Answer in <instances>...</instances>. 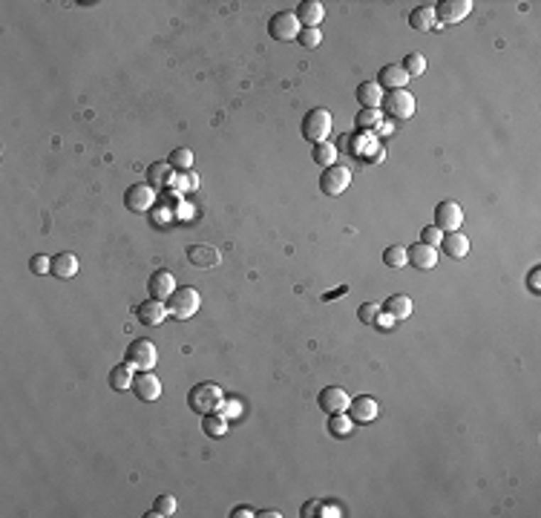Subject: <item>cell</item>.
Here are the masks:
<instances>
[{"label": "cell", "instance_id": "6da1fadb", "mask_svg": "<svg viewBox=\"0 0 541 518\" xmlns=\"http://www.w3.org/2000/svg\"><path fill=\"white\" fill-rule=\"evenodd\" d=\"M187 403H190V409L196 412V414H213L216 409H222V403H225V395H222V389L216 386V383H196L193 389H190V395H187Z\"/></svg>", "mask_w": 541, "mask_h": 518}, {"label": "cell", "instance_id": "7a4b0ae2", "mask_svg": "<svg viewBox=\"0 0 541 518\" xmlns=\"http://www.w3.org/2000/svg\"><path fill=\"white\" fill-rule=\"evenodd\" d=\"M332 113L322 110V107H314L305 113L302 119V138L311 141V144H319V141H329V133H332Z\"/></svg>", "mask_w": 541, "mask_h": 518}, {"label": "cell", "instance_id": "3957f363", "mask_svg": "<svg viewBox=\"0 0 541 518\" xmlns=\"http://www.w3.org/2000/svg\"><path fill=\"white\" fill-rule=\"evenodd\" d=\"M199 305H202V297H199V291L190 288V285L176 288L173 297L168 299V311H170V317H176V320H190L196 311H199Z\"/></svg>", "mask_w": 541, "mask_h": 518}, {"label": "cell", "instance_id": "277c9868", "mask_svg": "<svg viewBox=\"0 0 541 518\" xmlns=\"http://www.w3.org/2000/svg\"><path fill=\"white\" fill-rule=\"evenodd\" d=\"M381 107L386 110L389 119H395V121H409V119L415 116V95H412L409 89H389V92L383 95Z\"/></svg>", "mask_w": 541, "mask_h": 518}, {"label": "cell", "instance_id": "5b68a950", "mask_svg": "<svg viewBox=\"0 0 541 518\" xmlns=\"http://www.w3.org/2000/svg\"><path fill=\"white\" fill-rule=\"evenodd\" d=\"M124 360L130 363L136 372H153V369H155V360H158V348H155L153 340H144V337H141V340H133V343H130Z\"/></svg>", "mask_w": 541, "mask_h": 518}, {"label": "cell", "instance_id": "8992f818", "mask_svg": "<svg viewBox=\"0 0 541 518\" xmlns=\"http://www.w3.org/2000/svg\"><path fill=\"white\" fill-rule=\"evenodd\" d=\"M349 184H351V170L346 165H332L319 176V190L326 196H340L349 190Z\"/></svg>", "mask_w": 541, "mask_h": 518}, {"label": "cell", "instance_id": "52a82bcc", "mask_svg": "<svg viewBox=\"0 0 541 518\" xmlns=\"http://www.w3.org/2000/svg\"><path fill=\"white\" fill-rule=\"evenodd\" d=\"M302 23L297 21L294 12H277V15H270L268 21V32L270 38H277V40H297Z\"/></svg>", "mask_w": 541, "mask_h": 518}, {"label": "cell", "instance_id": "ba28073f", "mask_svg": "<svg viewBox=\"0 0 541 518\" xmlns=\"http://www.w3.org/2000/svg\"><path fill=\"white\" fill-rule=\"evenodd\" d=\"M155 193L158 190L153 184H133L124 193V207H127V211H133V214H147L150 207L155 204Z\"/></svg>", "mask_w": 541, "mask_h": 518}, {"label": "cell", "instance_id": "9c48e42d", "mask_svg": "<svg viewBox=\"0 0 541 518\" xmlns=\"http://www.w3.org/2000/svg\"><path fill=\"white\" fill-rule=\"evenodd\" d=\"M317 403H319V409L326 412V414H340V412L349 409L351 397H349V392L343 386H326L317 395Z\"/></svg>", "mask_w": 541, "mask_h": 518}, {"label": "cell", "instance_id": "30bf717a", "mask_svg": "<svg viewBox=\"0 0 541 518\" xmlns=\"http://www.w3.org/2000/svg\"><path fill=\"white\" fill-rule=\"evenodd\" d=\"M472 12V0H441L435 4L438 23H461Z\"/></svg>", "mask_w": 541, "mask_h": 518}, {"label": "cell", "instance_id": "8fae6325", "mask_svg": "<svg viewBox=\"0 0 541 518\" xmlns=\"http://www.w3.org/2000/svg\"><path fill=\"white\" fill-rule=\"evenodd\" d=\"M461 222H464V211H461L458 202H441V204L435 207V228H441L444 233L458 231Z\"/></svg>", "mask_w": 541, "mask_h": 518}, {"label": "cell", "instance_id": "7c38bea8", "mask_svg": "<svg viewBox=\"0 0 541 518\" xmlns=\"http://www.w3.org/2000/svg\"><path fill=\"white\" fill-rule=\"evenodd\" d=\"M406 256H409V265L417 268V271H432V268L438 265V250H435V245H426V242L409 245Z\"/></svg>", "mask_w": 541, "mask_h": 518}, {"label": "cell", "instance_id": "4fadbf2b", "mask_svg": "<svg viewBox=\"0 0 541 518\" xmlns=\"http://www.w3.org/2000/svg\"><path fill=\"white\" fill-rule=\"evenodd\" d=\"M377 412H381V406H377V400L368 395L351 397V403H349V418L354 424H371L377 418Z\"/></svg>", "mask_w": 541, "mask_h": 518}, {"label": "cell", "instance_id": "5bb4252c", "mask_svg": "<svg viewBox=\"0 0 541 518\" xmlns=\"http://www.w3.org/2000/svg\"><path fill=\"white\" fill-rule=\"evenodd\" d=\"M136 317H138L141 326L153 329V326H158L165 317H170V311H168V302H158V299L150 297L147 302H141V305L136 308Z\"/></svg>", "mask_w": 541, "mask_h": 518}, {"label": "cell", "instance_id": "9a60e30c", "mask_svg": "<svg viewBox=\"0 0 541 518\" xmlns=\"http://www.w3.org/2000/svg\"><path fill=\"white\" fill-rule=\"evenodd\" d=\"M147 288H150V297H153V299L168 302V299L173 297V291H176V277H173L170 271L161 268V271H155V274L150 277Z\"/></svg>", "mask_w": 541, "mask_h": 518}, {"label": "cell", "instance_id": "2e32d148", "mask_svg": "<svg viewBox=\"0 0 541 518\" xmlns=\"http://www.w3.org/2000/svg\"><path fill=\"white\" fill-rule=\"evenodd\" d=\"M294 15L302 23V29H319L322 18H326V6H322L319 0H302Z\"/></svg>", "mask_w": 541, "mask_h": 518}, {"label": "cell", "instance_id": "e0dca14e", "mask_svg": "<svg viewBox=\"0 0 541 518\" xmlns=\"http://www.w3.org/2000/svg\"><path fill=\"white\" fill-rule=\"evenodd\" d=\"M133 389H136V397H141L144 403H153V400L161 397V380H158L153 372H141V375H136Z\"/></svg>", "mask_w": 541, "mask_h": 518}, {"label": "cell", "instance_id": "ac0fdd59", "mask_svg": "<svg viewBox=\"0 0 541 518\" xmlns=\"http://www.w3.org/2000/svg\"><path fill=\"white\" fill-rule=\"evenodd\" d=\"M219 250H216L213 245H190L187 248V263L193 268H213V265H219Z\"/></svg>", "mask_w": 541, "mask_h": 518}, {"label": "cell", "instance_id": "d6986e66", "mask_svg": "<svg viewBox=\"0 0 541 518\" xmlns=\"http://www.w3.org/2000/svg\"><path fill=\"white\" fill-rule=\"evenodd\" d=\"M357 101H360V107L366 110H381V104H383V87L377 84V81H363L357 87Z\"/></svg>", "mask_w": 541, "mask_h": 518}, {"label": "cell", "instance_id": "ffe728a7", "mask_svg": "<svg viewBox=\"0 0 541 518\" xmlns=\"http://www.w3.org/2000/svg\"><path fill=\"white\" fill-rule=\"evenodd\" d=\"M409 26L417 29V32H432L438 29V18H435V6H415L409 12Z\"/></svg>", "mask_w": 541, "mask_h": 518}, {"label": "cell", "instance_id": "44dd1931", "mask_svg": "<svg viewBox=\"0 0 541 518\" xmlns=\"http://www.w3.org/2000/svg\"><path fill=\"white\" fill-rule=\"evenodd\" d=\"M78 268H81L78 256L70 253V250H61L58 256H52V274H55L58 280H70V277H75Z\"/></svg>", "mask_w": 541, "mask_h": 518}, {"label": "cell", "instance_id": "7402d4cb", "mask_svg": "<svg viewBox=\"0 0 541 518\" xmlns=\"http://www.w3.org/2000/svg\"><path fill=\"white\" fill-rule=\"evenodd\" d=\"M377 84L386 87V89H406L409 72H406L400 64H386V67L381 70V81H377Z\"/></svg>", "mask_w": 541, "mask_h": 518}, {"label": "cell", "instance_id": "603a6c76", "mask_svg": "<svg viewBox=\"0 0 541 518\" xmlns=\"http://www.w3.org/2000/svg\"><path fill=\"white\" fill-rule=\"evenodd\" d=\"M441 245H444V253H447L449 259H464V256L469 253V236H464L461 231L444 233Z\"/></svg>", "mask_w": 541, "mask_h": 518}, {"label": "cell", "instance_id": "cb8c5ba5", "mask_svg": "<svg viewBox=\"0 0 541 518\" xmlns=\"http://www.w3.org/2000/svg\"><path fill=\"white\" fill-rule=\"evenodd\" d=\"M133 366H130V363L124 360V363H119V366H113L110 369V386L116 389V392H127V389H133Z\"/></svg>", "mask_w": 541, "mask_h": 518}, {"label": "cell", "instance_id": "d4e9b609", "mask_svg": "<svg viewBox=\"0 0 541 518\" xmlns=\"http://www.w3.org/2000/svg\"><path fill=\"white\" fill-rule=\"evenodd\" d=\"M173 167H170V162H155V165H150V170H147V184H153L155 190H161V187H168L170 184V179H173Z\"/></svg>", "mask_w": 541, "mask_h": 518}, {"label": "cell", "instance_id": "484cf974", "mask_svg": "<svg viewBox=\"0 0 541 518\" xmlns=\"http://www.w3.org/2000/svg\"><path fill=\"white\" fill-rule=\"evenodd\" d=\"M337 155H340V150H337V144H332V141L314 144V162H317V167H332V165H337Z\"/></svg>", "mask_w": 541, "mask_h": 518}, {"label": "cell", "instance_id": "4316f807", "mask_svg": "<svg viewBox=\"0 0 541 518\" xmlns=\"http://www.w3.org/2000/svg\"><path fill=\"white\" fill-rule=\"evenodd\" d=\"M383 305H386V314H392L395 320H406V317L412 314V299H409L406 294H395V297H389Z\"/></svg>", "mask_w": 541, "mask_h": 518}, {"label": "cell", "instance_id": "83f0119b", "mask_svg": "<svg viewBox=\"0 0 541 518\" xmlns=\"http://www.w3.org/2000/svg\"><path fill=\"white\" fill-rule=\"evenodd\" d=\"M170 167L176 170V173H187V170H193V150H187V147H176L173 153H170Z\"/></svg>", "mask_w": 541, "mask_h": 518}, {"label": "cell", "instance_id": "f1b7e54d", "mask_svg": "<svg viewBox=\"0 0 541 518\" xmlns=\"http://www.w3.org/2000/svg\"><path fill=\"white\" fill-rule=\"evenodd\" d=\"M179 509V501L173 498V495H158L155 498V504H153V509L147 512L150 518H168V515H173Z\"/></svg>", "mask_w": 541, "mask_h": 518}, {"label": "cell", "instance_id": "f546056e", "mask_svg": "<svg viewBox=\"0 0 541 518\" xmlns=\"http://www.w3.org/2000/svg\"><path fill=\"white\" fill-rule=\"evenodd\" d=\"M202 426H204V435H210V438H222V435L228 432V418H225V414H204Z\"/></svg>", "mask_w": 541, "mask_h": 518}, {"label": "cell", "instance_id": "4dcf8cb0", "mask_svg": "<svg viewBox=\"0 0 541 518\" xmlns=\"http://www.w3.org/2000/svg\"><path fill=\"white\" fill-rule=\"evenodd\" d=\"M381 121H383V113L381 110H366V107H360V113H357V119H354V124H357V130H377L381 127Z\"/></svg>", "mask_w": 541, "mask_h": 518}, {"label": "cell", "instance_id": "1f68e13d", "mask_svg": "<svg viewBox=\"0 0 541 518\" xmlns=\"http://www.w3.org/2000/svg\"><path fill=\"white\" fill-rule=\"evenodd\" d=\"M351 429H354V421H351V418H346L343 412H340V414H332V421H329V432H332L334 438H349V435H351Z\"/></svg>", "mask_w": 541, "mask_h": 518}, {"label": "cell", "instance_id": "d6a6232c", "mask_svg": "<svg viewBox=\"0 0 541 518\" xmlns=\"http://www.w3.org/2000/svg\"><path fill=\"white\" fill-rule=\"evenodd\" d=\"M383 259H386L389 268H403V265H409V256H406V248H403V245H389V248L383 250Z\"/></svg>", "mask_w": 541, "mask_h": 518}, {"label": "cell", "instance_id": "836d02e7", "mask_svg": "<svg viewBox=\"0 0 541 518\" xmlns=\"http://www.w3.org/2000/svg\"><path fill=\"white\" fill-rule=\"evenodd\" d=\"M406 72H409V78H420L423 72H426V58L420 55V52H409V55L403 58V64H400Z\"/></svg>", "mask_w": 541, "mask_h": 518}, {"label": "cell", "instance_id": "e575fe53", "mask_svg": "<svg viewBox=\"0 0 541 518\" xmlns=\"http://www.w3.org/2000/svg\"><path fill=\"white\" fill-rule=\"evenodd\" d=\"M381 311H383L381 302H363V305L357 308V317H360V323L374 326V320H377V314H381Z\"/></svg>", "mask_w": 541, "mask_h": 518}, {"label": "cell", "instance_id": "d590c367", "mask_svg": "<svg viewBox=\"0 0 541 518\" xmlns=\"http://www.w3.org/2000/svg\"><path fill=\"white\" fill-rule=\"evenodd\" d=\"M297 40H300V46H305V49H317L319 40H322V32H319V29H300Z\"/></svg>", "mask_w": 541, "mask_h": 518}, {"label": "cell", "instance_id": "8d00e7d4", "mask_svg": "<svg viewBox=\"0 0 541 518\" xmlns=\"http://www.w3.org/2000/svg\"><path fill=\"white\" fill-rule=\"evenodd\" d=\"M29 268H32V274H46V271H52V259L49 256H43V253H38V256H32L29 259Z\"/></svg>", "mask_w": 541, "mask_h": 518}, {"label": "cell", "instance_id": "74e56055", "mask_svg": "<svg viewBox=\"0 0 541 518\" xmlns=\"http://www.w3.org/2000/svg\"><path fill=\"white\" fill-rule=\"evenodd\" d=\"M441 239H444V231L435 228V225H426V228L420 231V242H426V245H438Z\"/></svg>", "mask_w": 541, "mask_h": 518}, {"label": "cell", "instance_id": "f35d334b", "mask_svg": "<svg viewBox=\"0 0 541 518\" xmlns=\"http://www.w3.org/2000/svg\"><path fill=\"white\" fill-rule=\"evenodd\" d=\"M374 326L381 329V331H389V329L395 326V317H392V314H386V311H381V314H377V320H374Z\"/></svg>", "mask_w": 541, "mask_h": 518}, {"label": "cell", "instance_id": "ab89813d", "mask_svg": "<svg viewBox=\"0 0 541 518\" xmlns=\"http://www.w3.org/2000/svg\"><path fill=\"white\" fill-rule=\"evenodd\" d=\"M538 280H541V271L532 268V271H530V291H535V294L541 291V282H538Z\"/></svg>", "mask_w": 541, "mask_h": 518}, {"label": "cell", "instance_id": "60d3db41", "mask_svg": "<svg viewBox=\"0 0 541 518\" xmlns=\"http://www.w3.org/2000/svg\"><path fill=\"white\" fill-rule=\"evenodd\" d=\"M314 509H319V501H308V504L302 507V518H311V515H314Z\"/></svg>", "mask_w": 541, "mask_h": 518}, {"label": "cell", "instance_id": "b9f144b4", "mask_svg": "<svg viewBox=\"0 0 541 518\" xmlns=\"http://www.w3.org/2000/svg\"><path fill=\"white\" fill-rule=\"evenodd\" d=\"M231 515H234V518H245V515H256V512H253L251 507H236Z\"/></svg>", "mask_w": 541, "mask_h": 518}, {"label": "cell", "instance_id": "7bdbcfd3", "mask_svg": "<svg viewBox=\"0 0 541 518\" xmlns=\"http://www.w3.org/2000/svg\"><path fill=\"white\" fill-rule=\"evenodd\" d=\"M199 187V176L193 170H187V190H196Z\"/></svg>", "mask_w": 541, "mask_h": 518}, {"label": "cell", "instance_id": "ee69618b", "mask_svg": "<svg viewBox=\"0 0 541 518\" xmlns=\"http://www.w3.org/2000/svg\"><path fill=\"white\" fill-rule=\"evenodd\" d=\"M256 515H262V518H280L283 512L280 509H265V512H256Z\"/></svg>", "mask_w": 541, "mask_h": 518}]
</instances>
